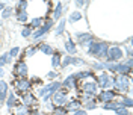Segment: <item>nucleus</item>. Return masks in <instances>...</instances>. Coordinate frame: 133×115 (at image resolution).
<instances>
[{
	"label": "nucleus",
	"instance_id": "1",
	"mask_svg": "<svg viewBox=\"0 0 133 115\" xmlns=\"http://www.w3.org/2000/svg\"><path fill=\"white\" fill-rule=\"evenodd\" d=\"M85 50H86L85 53H86L88 56L94 58V59H97V61H106L109 44L106 41H97V40H94Z\"/></svg>",
	"mask_w": 133,
	"mask_h": 115
},
{
	"label": "nucleus",
	"instance_id": "2",
	"mask_svg": "<svg viewBox=\"0 0 133 115\" xmlns=\"http://www.w3.org/2000/svg\"><path fill=\"white\" fill-rule=\"evenodd\" d=\"M94 82L97 83L98 90H112L114 88V76H110L108 71H100L98 74H95Z\"/></svg>",
	"mask_w": 133,
	"mask_h": 115
},
{
	"label": "nucleus",
	"instance_id": "3",
	"mask_svg": "<svg viewBox=\"0 0 133 115\" xmlns=\"http://www.w3.org/2000/svg\"><path fill=\"white\" fill-rule=\"evenodd\" d=\"M55 27V21L51 20V18H49V17H45V21H44V24L39 27V29H36V30H33V33H32V41H35V42H39L47 35V33Z\"/></svg>",
	"mask_w": 133,
	"mask_h": 115
},
{
	"label": "nucleus",
	"instance_id": "4",
	"mask_svg": "<svg viewBox=\"0 0 133 115\" xmlns=\"http://www.w3.org/2000/svg\"><path fill=\"white\" fill-rule=\"evenodd\" d=\"M112 90L115 92H130V79L127 76H123V74H115L114 76V88Z\"/></svg>",
	"mask_w": 133,
	"mask_h": 115
},
{
	"label": "nucleus",
	"instance_id": "5",
	"mask_svg": "<svg viewBox=\"0 0 133 115\" xmlns=\"http://www.w3.org/2000/svg\"><path fill=\"white\" fill-rule=\"evenodd\" d=\"M124 59V49L119 46H109L106 62H119Z\"/></svg>",
	"mask_w": 133,
	"mask_h": 115
},
{
	"label": "nucleus",
	"instance_id": "6",
	"mask_svg": "<svg viewBox=\"0 0 133 115\" xmlns=\"http://www.w3.org/2000/svg\"><path fill=\"white\" fill-rule=\"evenodd\" d=\"M116 100V92L114 90H101L97 92L95 95V101L97 103H101V105H106V103H110Z\"/></svg>",
	"mask_w": 133,
	"mask_h": 115
},
{
	"label": "nucleus",
	"instance_id": "7",
	"mask_svg": "<svg viewBox=\"0 0 133 115\" xmlns=\"http://www.w3.org/2000/svg\"><path fill=\"white\" fill-rule=\"evenodd\" d=\"M11 85L15 88L17 92L20 94H24V92H29L32 90V83L29 80V77H24V79H12Z\"/></svg>",
	"mask_w": 133,
	"mask_h": 115
},
{
	"label": "nucleus",
	"instance_id": "8",
	"mask_svg": "<svg viewBox=\"0 0 133 115\" xmlns=\"http://www.w3.org/2000/svg\"><path fill=\"white\" fill-rule=\"evenodd\" d=\"M74 42L77 44V46H80L82 49H86L89 44H91L95 38L92 36L91 33H88V32H76L74 33Z\"/></svg>",
	"mask_w": 133,
	"mask_h": 115
},
{
	"label": "nucleus",
	"instance_id": "9",
	"mask_svg": "<svg viewBox=\"0 0 133 115\" xmlns=\"http://www.w3.org/2000/svg\"><path fill=\"white\" fill-rule=\"evenodd\" d=\"M12 76H14V79H24V77H27V64H26L24 59H20L18 62L14 64Z\"/></svg>",
	"mask_w": 133,
	"mask_h": 115
},
{
	"label": "nucleus",
	"instance_id": "10",
	"mask_svg": "<svg viewBox=\"0 0 133 115\" xmlns=\"http://www.w3.org/2000/svg\"><path fill=\"white\" fill-rule=\"evenodd\" d=\"M66 101H68V91L65 90H61L56 91L55 94H53V99H51V103H53V106L58 107V106H65Z\"/></svg>",
	"mask_w": 133,
	"mask_h": 115
},
{
	"label": "nucleus",
	"instance_id": "11",
	"mask_svg": "<svg viewBox=\"0 0 133 115\" xmlns=\"http://www.w3.org/2000/svg\"><path fill=\"white\" fill-rule=\"evenodd\" d=\"M21 105H24L27 106L29 109H32V107H36L38 106V97L33 94V92H24V94H21Z\"/></svg>",
	"mask_w": 133,
	"mask_h": 115
},
{
	"label": "nucleus",
	"instance_id": "12",
	"mask_svg": "<svg viewBox=\"0 0 133 115\" xmlns=\"http://www.w3.org/2000/svg\"><path fill=\"white\" fill-rule=\"evenodd\" d=\"M80 91L82 92H86V94H91V95H97V92H98V86H97V83L94 82V80H85V82L80 85Z\"/></svg>",
	"mask_w": 133,
	"mask_h": 115
},
{
	"label": "nucleus",
	"instance_id": "13",
	"mask_svg": "<svg viewBox=\"0 0 133 115\" xmlns=\"http://www.w3.org/2000/svg\"><path fill=\"white\" fill-rule=\"evenodd\" d=\"M64 47H65V52L68 56H76V53H77V44L74 42V40L71 36H66L65 38Z\"/></svg>",
	"mask_w": 133,
	"mask_h": 115
},
{
	"label": "nucleus",
	"instance_id": "14",
	"mask_svg": "<svg viewBox=\"0 0 133 115\" xmlns=\"http://www.w3.org/2000/svg\"><path fill=\"white\" fill-rule=\"evenodd\" d=\"M61 83H62V90H65V91H71V90L77 88V80H76L74 74H68Z\"/></svg>",
	"mask_w": 133,
	"mask_h": 115
},
{
	"label": "nucleus",
	"instance_id": "15",
	"mask_svg": "<svg viewBox=\"0 0 133 115\" xmlns=\"http://www.w3.org/2000/svg\"><path fill=\"white\" fill-rule=\"evenodd\" d=\"M65 111L66 112H74V111H77V109H80L82 107V103H80V100L79 99H68V101H66L65 106Z\"/></svg>",
	"mask_w": 133,
	"mask_h": 115
},
{
	"label": "nucleus",
	"instance_id": "16",
	"mask_svg": "<svg viewBox=\"0 0 133 115\" xmlns=\"http://www.w3.org/2000/svg\"><path fill=\"white\" fill-rule=\"evenodd\" d=\"M66 9V6H65V3L64 2H58L56 3V8H55V11H53V17H51V20L53 21H56V20H61L62 18V14H64V11Z\"/></svg>",
	"mask_w": 133,
	"mask_h": 115
},
{
	"label": "nucleus",
	"instance_id": "17",
	"mask_svg": "<svg viewBox=\"0 0 133 115\" xmlns=\"http://www.w3.org/2000/svg\"><path fill=\"white\" fill-rule=\"evenodd\" d=\"M17 103H18V99H17V94L14 91H9L8 92V97H6V101H5V105L8 107L9 111H12L14 107L17 106Z\"/></svg>",
	"mask_w": 133,
	"mask_h": 115
},
{
	"label": "nucleus",
	"instance_id": "18",
	"mask_svg": "<svg viewBox=\"0 0 133 115\" xmlns=\"http://www.w3.org/2000/svg\"><path fill=\"white\" fill-rule=\"evenodd\" d=\"M8 92H9V85L5 82V80L0 79V105H3V103L6 101Z\"/></svg>",
	"mask_w": 133,
	"mask_h": 115
},
{
	"label": "nucleus",
	"instance_id": "19",
	"mask_svg": "<svg viewBox=\"0 0 133 115\" xmlns=\"http://www.w3.org/2000/svg\"><path fill=\"white\" fill-rule=\"evenodd\" d=\"M74 77L76 80L79 82V80H86V79H89V77H95V73L92 71V70H85V71H77V73H74Z\"/></svg>",
	"mask_w": 133,
	"mask_h": 115
},
{
	"label": "nucleus",
	"instance_id": "20",
	"mask_svg": "<svg viewBox=\"0 0 133 115\" xmlns=\"http://www.w3.org/2000/svg\"><path fill=\"white\" fill-rule=\"evenodd\" d=\"M44 21H45V17H33L32 20L29 21V27L32 29V30H36V29H39L42 24H44Z\"/></svg>",
	"mask_w": 133,
	"mask_h": 115
},
{
	"label": "nucleus",
	"instance_id": "21",
	"mask_svg": "<svg viewBox=\"0 0 133 115\" xmlns=\"http://www.w3.org/2000/svg\"><path fill=\"white\" fill-rule=\"evenodd\" d=\"M36 46H38V52H41V53L47 55V56H51V55L55 53V49H53L50 44H47V42H39V44H36Z\"/></svg>",
	"mask_w": 133,
	"mask_h": 115
},
{
	"label": "nucleus",
	"instance_id": "22",
	"mask_svg": "<svg viewBox=\"0 0 133 115\" xmlns=\"http://www.w3.org/2000/svg\"><path fill=\"white\" fill-rule=\"evenodd\" d=\"M65 27H66V18H61L59 20L58 26L55 27V36H62L64 35V32H65Z\"/></svg>",
	"mask_w": 133,
	"mask_h": 115
},
{
	"label": "nucleus",
	"instance_id": "23",
	"mask_svg": "<svg viewBox=\"0 0 133 115\" xmlns=\"http://www.w3.org/2000/svg\"><path fill=\"white\" fill-rule=\"evenodd\" d=\"M61 61H62V53L55 50V53L51 55V61H50V62H51V67H53L55 70L61 68Z\"/></svg>",
	"mask_w": 133,
	"mask_h": 115
},
{
	"label": "nucleus",
	"instance_id": "24",
	"mask_svg": "<svg viewBox=\"0 0 133 115\" xmlns=\"http://www.w3.org/2000/svg\"><path fill=\"white\" fill-rule=\"evenodd\" d=\"M14 12H15V20L18 23H23V24L27 23V20H29L27 11H17V9H14Z\"/></svg>",
	"mask_w": 133,
	"mask_h": 115
},
{
	"label": "nucleus",
	"instance_id": "25",
	"mask_svg": "<svg viewBox=\"0 0 133 115\" xmlns=\"http://www.w3.org/2000/svg\"><path fill=\"white\" fill-rule=\"evenodd\" d=\"M14 112H12V115H29V107L24 106V105H21V103H17V106L12 109Z\"/></svg>",
	"mask_w": 133,
	"mask_h": 115
},
{
	"label": "nucleus",
	"instance_id": "26",
	"mask_svg": "<svg viewBox=\"0 0 133 115\" xmlns=\"http://www.w3.org/2000/svg\"><path fill=\"white\" fill-rule=\"evenodd\" d=\"M82 18H83V14L80 12V11H73V12L70 14V17H68L66 21H70V23L74 24V23H77V21H80Z\"/></svg>",
	"mask_w": 133,
	"mask_h": 115
},
{
	"label": "nucleus",
	"instance_id": "27",
	"mask_svg": "<svg viewBox=\"0 0 133 115\" xmlns=\"http://www.w3.org/2000/svg\"><path fill=\"white\" fill-rule=\"evenodd\" d=\"M97 106H98V103L95 101V99L89 100V101H86V103H82V109H85L86 112H88V111H92V109H95Z\"/></svg>",
	"mask_w": 133,
	"mask_h": 115
},
{
	"label": "nucleus",
	"instance_id": "28",
	"mask_svg": "<svg viewBox=\"0 0 133 115\" xmlns=\"http://www.w3.org/2000/svg\"><path fill=\"white\" fill-rule=\"evenodd\" d=\"M70 65L82 67V65H86V61H85V59H82V58H77V56H71V58H70Z\"/></svg>",
	"mask_w": 133,
	"mask_h": 115
},
{
	"label": "nucleus",
	"instance_id": "29",
	"mask_svg": "<svg viewBox=\"0 0 133 115\" xmlns=\"http://www.w3.org/2000/svg\"><path fill=\"white\" fill-rule=\"evenodd\" d=\"M119 103H121V106L123 107H127V109H132V106H133V100H132V97H121L119 99Z\"/></svg>",
	"mask_w": 133,
	"mask_h": 115
},
{
	"label": "nucleus",
	"instance_id": "30",
	"mask_svg": "<svg viewBox=\"0 0 133 115\" xmlns=\"http://www.w3.org/2000/svg\"><path fill=\"white\" fill-rule=\"evenodd\" d=\"M12 14H14V8L12 6H6V8L0 12V17H2V20H8Z\"/></svg>",
	"mask_w": 133,
	"mask_h": 115
},
{
	"label": "nucleus",
	"instance_id": "31",
	"mask_svg": "<svg viewBox=\"0 0 133 115\" xmlns=\"http://www.w3.org/2000/svg\"><path fill=\"white\" fill-rule=\"evenodd\" d=\"M9 64H12V59H9V56H8V52L2 53V55H0V67L3 68L5 65H9Z\"/></svg>",
	"mask_w": 133,
	"mask_h": 115
},
{
	"label": "nucleus",
	"instance_id": "32",
	"mask_svg": "<svg viewBox=\"0 0 133 115\" xmlns=\"http://www.w3.org/2000/svg\"><path fill=\"white\" fill-rule=\"evenodd\" d=\"M20 52H21V49H20L18 46H15V47H12V49H11V50L8 52V56H9V59H12V61H14L15 58H18V56H20Z\"/></svg>",
	"mask_w": 133,
	"mask_h": 115
},
{
	"label": "nucleus",
	"instance_id": "33",
	"mask_svg": "<svg viewBox=\"0 0 133 115\" xmlns=\"http://www.w3.org/2000/svg\"><path fill=\"white\" fill-rule=\"evenodd\" d=\"M91 68L92 71L95 73V71H104V65H103V61H95V62H92L91 64Z\"/></svg>",
	"mask_w": 133,
	"mask_h": 115
},
{
	"label": "nucleus",
	"instance_id": "34",
	"mask_svg": "<svg viewBox=\"0 0 133 115\" xmlns=\"http://www.w3.org/2000/svg\"><path fill=\"white\" fill-rule=\"evenodd\" d=\"M36 52H38V46H30V47H27V49H26L24 58H32Z\"/></svg>",
	"mask_w": 133,
	"mask_h": 115
},
{
	"label": "nucleus",
	"instance_id": "35",
	"mask_svg": "<svg viewBox=\"0 0 133 115\" xmlns=\"http://www.w3.org/2000/svg\"><path fill=\"white\" fill-rule=\"evenodd\" d=\"M27 6H29V2H26V0H20V2H17L15 9L17 11H27Z\"/></svg>",
	"mask_w": 133,
	"mask_h": 115
},
{
	"label": "nucleus",
	"instance_id": "36",
	"mask_svg": "<svg viewBox=\"0 0 133 115\" xmlns=\"http://www.w3.org/2000/svg\"><path fill=\"white\" fill-rule=\"evenodd\" d=\"M32 33H33V30L29 27V26H26V27H23V29H21L20 35H21L23 38H26V40H27V38H30V36H32Z\"/></svg>",
	"mask_w": 133,
	"mask_h": 115
},
{
	"label": "nucleus",
	"instance_id": "37",
	"mask_svg": "<svg viewBox=\"0 0 133 115\" xmlns=\"http://www.w3.org/2000/svg\"><path fill=\"white\" fill-rule=\"evenodd\" d=\"M51 114H53V115H66L68 112L65 111V107H64V106H58V107H53Z\"/></svg>",
	"mask_w": 133,
	"mask_h": 115
},
{
	"label": "nucleus",
	"instance_id": "38",
	"mask_svg": "<svg viewBox=\"0 0 133 115\" xmlns=\"http://www.w3.org/2000/svg\"><path fill=\"white\" fill-rule=\"evenodd\" d=\"M70 58L68 55H65V56H62V61H61V68L62 70H65L66 67H70Z\"/></svg>",
	"mask_w": 133,
	"mask_h": 115
},
{
	"label": "nucleus",
	"instance_id": "39",
	"mask_svg": "<svg viewBox=\"0 0 133 115\" xmlns=\"http://www.w3.org/2000/svg\"><path fill=\"white\" fill-rule=\"evenodd\" d=\"M116 115H132L130 114V109H127V107H118L115 111Z\"/></svg>",
	"mask_w": 133,
	"mask_h": 115
},
{
	"label": "nucleus",
	"instance_id": "40",
	"mask_svg": "<svg viewBox=\"0 0 133 115\" xmlns=\"http://www.w3.org/2000/svg\"><path fill=\"white\" fill-rule=\"evenodd\" d=\"M58 76H59V74L56 73V71H49V73L45 74V77L49 79V82H53V80H55V79H56Z\"/></svg>",
	"mask_w": 133,
	"mask_h": 115
},
{
	"label": "nucleus",
	"instance_id": "41",
	"mask_svg": "<svg viewBox=\"0 0 133 115\" xmlns=\"http://www.w3.org/2000/svg\"><path fill=\"white\" fill-rule=\"evenodd\" d=\"M88 3L89 2H86V0H76L74 2L76 8H85V6H88Z\"/></svg>",
	"mask_w": 133,
	"mask_h": 115
},
{
	"label": "nucleus",
	"instance_id": "42",
	"mask_svg": "<svg viewBox=\"0 0 133 115\" xmlns=\"http://www.w3.org/2000/svg\"><path fill=\"white\" fill-rule=\"evenodd\" d=\"M30 80V83H32V88H33V85H41L42 86V80L39 79V77H32V79H29Z\"/></svg>",
	"mask_w": 133,
	"mask_h": 115
},
{
	"label": "nucleus",
	"instance_id": "43",
	"mask_svg": "<svg viewBox=\"0 0 133 115\" xmlns=\"http://www.w3.org/2000/svg\"><path fill=\"white\" fill-rule=\"evenodd\" d=\"M73 115H88V112H86L85 109H82V107H80V109L74 111V112H73Z\"/></svg>",
	"mask_w": 133,
	"mask_h": 115
},
{
	"label": "nucleus",
	"instance_id": "44",
	"mask_svg": "<svg viewBox=\"0 0 133 115\" xmlns=\"http://www.w3.org/2000/svg\"><path fill=\"white\" fill-rule=\"evenodd\" d=\"M29 115H41V112H39V109H36V107H32V109L29 111Z\"/></svg>",
	"mask_w": 133,
	"mask_h": 115
},
{
	"label": "nucleus",
	"instance_id": "45",
	"mask_svg": "<svg viewBox=\"0 0 133 115\" xmlns=\"http://www.w3.org/2000/svg\"><path fill=\"white\" fill-rule=\"evenodd\" d=\"M124 62H125V65H127V67H130V68H132V67H133V58H129V59L124 61Z\"/></svg>",
	"mask_w": 133,
	"mask_h": 115
},
{
	"label": "nucleus",
	"instance_id": "46",
	"mask_svg": "<svg viewBox=\"0 0 133 115\" xmlns=\"http://www.w3.org/2000/svg\"><path fill=\"white\" fill-rule=\"evenodd\" d=\"M5 8H6V3L0 0V12H2V11H3V9H5Z\"/></svg>",
	"mask_w": 133,
	"mask_h": 115
},
{
	"label": "nucleus",
	"instance_id": "47",
	"mask_svg": "<svg viewBox=\"0 0 133 115\" xmlns=\"http://www.w3.org/2000/svg\"><path fill=\"white\" fill-rule=\"evenodd\" d=\"M3 76H5V70H3V68H2V67H0V79H2V77H3Z\"/></svg>",
	"mask_w": 133,
	"mask_h": 115
}]
</instances>
